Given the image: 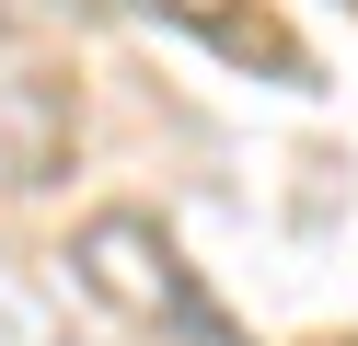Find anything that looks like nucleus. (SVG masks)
Returning <instances> with one entry per match:
<instances>
[{"label": "nucleus", "instance_id": "obj_5", "mask_svg": "<svg viewBox=\"0 0 358 346\" xmlns=\"http://www.w3.org/2000/svg\"><path fill=\"white\" fill-rule=\"evenodd\" d=\"M347 12H358V0H347Z\"/></svg>", "mask_w": 358, "mask_h": 346}, {"label": "nucleus", "instance_id": "obj_2", "mask_svg": "<svg viewBox=\"0 0 358 346\" xmlns=\"http://www.w3.org/2000/svg\"><path fill=\"white\" fill-rule=\"evenodd\" d=\"M70 150H81V92H70V69L0 12V185L35 196V185L70 173Z\"/></svg>", "mask_w": 358, "mask_h": 346}, {"label": "nucleus", "instance_id": "obj_4", "mask_svg": "<svg viewBox=\"0 0 358 346\" xmlns=\"http://www.w3.org/2000/svg\"><path fill=\"white\" fill-rule=\"evenodd\" d=\"M70 12H93V0H70Z\"/></svg>", "mask_w": 358, "mask_h": 346}, {"label": "nucleus", "instance_id": "obj_3", "mask_svg": "<svg viewBox=\"0 0 358 346\" xmlns=\"http://www.w3.org/2000/svg\"><path fill=\"white\" fill-rule=\"evenodd\" d=\"M150 12H173V23H196V35H231V0H150Z\"/></svg>", "mask_w": 358, "mask_h": 346}, {"label": "nucleus", "instance_id": "obj_1", "mask_svg": "<svg viewBox=\"0 0 358 346\" xmlns=\"http://www.w3.org/2000/svg\"><path fill=\"white\" fill-rule=\"evenodd\" d=\"M70 277H81V300H104L116 323H139V335H162V346H243L231 312L196 289L185 243H173L150 208H93V219L70 231Z\"/></svg>", "mask_w": 358, "mask_h": 346}]
</instances>
